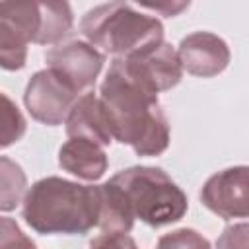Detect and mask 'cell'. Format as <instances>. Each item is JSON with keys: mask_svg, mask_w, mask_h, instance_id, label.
<instances>
[{"mask_svg": "<svg viewBox=\"0 0 249 249\" xmlns=\"http://www.w3.org/2000/svg\"><path fill=\"white\" fill-rule=\"evenodd\" d=\"M99 101L113 140L128 144L138 156H160L169 146V123L158 93L128 78L111 62L99 88Z\"/></svg>", "mask_w": 249, "mask_h": 249, "instance_id": "1", "label": "cell"}, {"mask_svg": "<svg viewBox=\"0 0 249 249\" xmlns=\"http://www.w3.org/2000/svg\"><path fill=\"white\" fill-rule=\"evenodd\" d=\"M21 216L37 233L84 235L99 220V187L45 177L23 196Z\"/></svg>", "mask_w": 249, "mask_h": 249, "instance_id": "2", "label": "cell"}, {"mask_svg": "<svg viewBox=\"0 0 249 249\" xmlns=\"http://www.w3.org/2000/svg\"><path fill=\"white\" fill-rule=\"evenodd\" d=\"M80 29L95 51L115 58L130 56L163 41L161 21L124 2L99 4L88 10Z\"/></svg>", "mask_w": 249, "mask_h": 249, "instance_id": "3", "label": "cell"}, {"mask_svg": "<svg viewBox=\"0 0 249 249\" xmlns=\"http://www.w3.org/2000/svg\"><path fill=\"white\" fill-rule=\"evenodd\" d=\"M109 181L123 193L134 220L138 218L152 228L179 222L189 208L183 189L160 167L134 165L119 171Z\"/></svg>", "mask_w": 249, "mask_h": 249, "instance_id": "4", "label": "cell"}, {"mask_svg": "<svg viewBox=\"0 0 249 249\" xmlns=\"http://www.w3.org/2000/svg\"><path fill=\"white\" fill-rule=\"evenodd\" d=\"M41 33V2H0V68L21 70Z\"/></svg>", "mask_w": 249, "mask_h": 249, "instance_id": "5", "label": "cell"}, {"mask_svg": "<svg viewBox=\"0 0 249 249\" xmlns=\"http://www.w3.org/2000/svg\"><path fill=\"white\" fill-rule=\"evenodd\" d=\"M113 62L128 78H132L134 82H138L154 93L175 88L183 76L177 51L165 41L156 43L130 56L115 58Z\"/></svg>", "mask_w": 249, "mask_h": 249, "instance_id": "6", "label": "cell"}, {"mask_svg": "<svg viewBox=\"0 0 249 249\" xmlns=\"http://www.w3.org/2000/svg\"><path fill=\"white\" fill-rule=\"evenodd\" d=\"M80 93L74 88H70L53 70L45 68L35 72L27 82L23 103L35 121L49 126H56L66 121Z\"/></svg>", "mask_w": 249, "mask_h": 249, "instance_id": "7", "label": "cell"}, {"mask_svg": "<svg viewBox=\"0 0 249 249\" xmlns=\"http://www.w3.org/2000/svg\"><path fill=\"white\" fill-rule=\"evenodd\" d=\"M105 56L86 41L56 45L45 54L47 68L60 76L78 93L91 88L103 68Z\"/></svg>", "mask_w": 249, "mask_h": 249, "instance_id": "8", "label": "cell"}, {"mask_svg": "<svg viewBox=\"0 0 249 249\" xmlns=\"http://www.w3.org/2000/svg\"><path fill=\"white\" fill-rule=\"evenodd\" d=\"M247 167H228L220 173H214L200 191L202 204L224 220L247 218L249 212V179Z\"/></svg>", "mask_w": 249, "mask_h": 249, "instance_id": "9", "label": "cell"}, {"mask_svg": "<svg viewBox=\"0 0 249 249\" xmlns=\"http://www.w3.org/2000/svg\"><path fill=\"white\" fill-rule=\"evenodd\" d=\"M177 56L181 68L198 78L218 76L228 68L231 58L228 43L210 31H195L183 37Z\"/></svg>", "mask_w": 249, "mask_h": 249, "instance_id": "10", "label": "cell"}, {"mask_svg": "<svg viewBox=\"0 0 249 249\" xmlns=\"http://www.w3.org/2000/svg\"><path fill=\"white\" fill-rule=\"evenodd\" d=\"M68 138H84L95 142L97 146H109L113 142L101 101L93 91L82 93L66 117Z\"/></svg>", "mask_w": 249, "mask_h": 249, "instance_id": "11", "label": "cell"}, {"mask_svg": "<svg viewBox=\"0 0 249 249\" xmlns=\"http://www.w3.org/2000/svg\"><path fill=\"white\" fill-rule=\"evenodd\" d=\"M107 156L101 146L84 138H70L58 150V165L86 181H97L107 171Z\"/></svg>", "mask_w": 249, "mask_h": 249, "instance_id": "12", "label": "cell"}, {"mask_svg": "<svg viewBox=\"0 0 249 249\" xmlns=\"http://www.w3.org/2000/svg\"><path fill=\"white\" fill-rule=\"evenodd\" d=\"M99 187V220L97 226L103 233H128L134 226V216L123 193L111 181Z\"/></svg>", "mask_w": 249, "mask_h": 249, "instance_id": "13", "label": "cell"}, {"mask_svg": "<svg viewBox=\"0 0 249 249\" xmlns=\"http://www.w3.org/2000/svg\"><path fill=\"white\" fill-rule=\"evenodd\" d=\"M74 23L68 2H41V33L37 45H54L62 41Z\"/></svg>", "mask_w": 249, "mask_h": 249, "instance_id": "14", "label": "cell"}, {"mask_svg": "<svg viewBox=\"0 0 249 249\" xmlns=\"http://www.w3.org/2000/svg\"><path fill=\"white\" fill-rule=\"evenodd\" d=\"M27 191V177L19 163L0 156V212L14 210Z\"/></svg>", "mask_w": 249, "mask_h": 249, "instance_id": "15", "label": "cell"}, {"mask_svg": "<svg viewBox=\"0 0 249 249\" xmlns=\"http://www.w3.org/2000/svg\"><path fill=\"white\" fill-rule=\"evenodd\" d=\"M27 123L19 107L0 91V148L16 144L25 134Z\"/></svg>", "mask_w": 249, "mask_h": 249, "instance_id": "16", "label": "cell"}, {"mask_svg": "<svg viewBox=\"0 0 249 249\" xmlns=\"http://www.w3.org/2000/svg\"><path fill=\"white\" fill-rule=\"evenodd\" d=\"M156 249H212L210 241L191 228H181L169 231L158 239Z\"/></svg>", "mask_w": 249, "mask_h": 249, "instance_id": "17", "label": "cell"}, {"mask_svg": "<svg viewBox=\"0 0 249 249\" xmlns=\"http://www.w3.org/2000/svg\"><path fill=\"white\" fill-rule=\"evenodd\" d=\"M0 249H37V245L21 231L16 220L0 216Z\"/></svg>", "mask_w": 249, "mask_h": 249, "instance_id": "18", "label": "cell"}, {"mask_svg": "<svg viewBox=\"0 0 249 249\" xmlns=\"http://www.w3.org/2000/svg\"><path fill=\"white\" fill-rule=\"evenodd\" d=\"M247 224L228 226L216 241V249H247Z\"/></svg>", "mask_w": 249, "mask_h": 249, "instance_id": "19", "label": "cell"}, {"mask_svg": "<svg viewBox=\"0 0 249 249\" xmlns=\"http://www.w3.org/2000/svg\"><path fill=\"white\" fill-rule=\"evenodd\" d=\"M89 249H138V245L126 233H101L89 243Z\"/></svg>", "mask_w": 249, "mask_h": 249, "instance_id": "20", "label": "cell"}, {"mask_svg": "<svg viewBox=\"0 0 249 249\" xmlns=\"http://www.w3.org/2000/svg\"><path fill=\"white\" fill-rule=\"evenodd\" d=\"M142 8L154 10V12H163V16H177L181 10L189 8V2H167V4H142Z\"/></svg>", "mask_w": 249, "mask_h": 249, "instance_id": "21", "label": "cell"}]
</instances>
